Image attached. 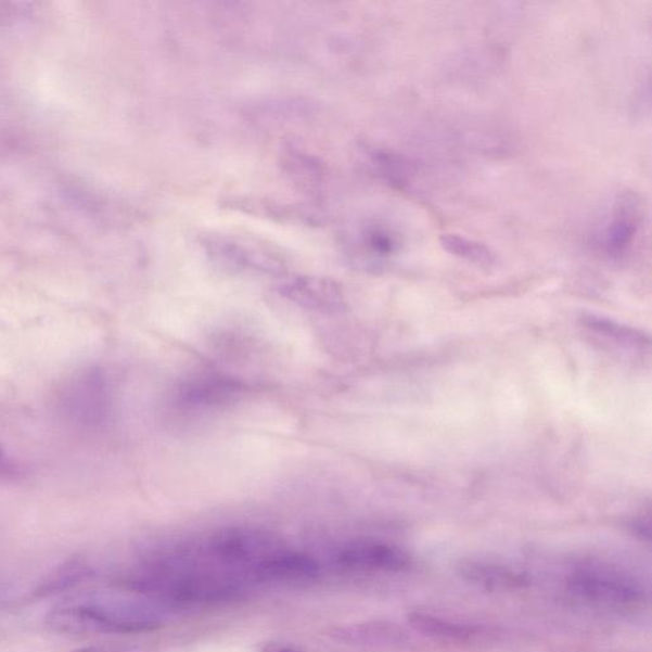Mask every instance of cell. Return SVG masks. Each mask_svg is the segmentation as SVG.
Returning a JSON list of instances; mask_svg holds the SVG:
<instances>
[{
	"label": "cell",
	"mask_w": 652,
	"mask_h": 652,
	"mask_svg": "<svg viewBox=\"0 0 652 652\" xmlns=\"http://www.w3.org/2000/svg\"><path fill=\"white\" fill-rule=\"evenodd\" d=\"M408 621L417 631L435 637V639L469 641L481 634L477 627L459 624V622L439 617V615L437 617L430 613H410Z\"/></svg>",
	"instance_id": "cell-15"
},
{
	"label": "cell",
	"mask_w": 652,
	"mask_h": 652,
	"mask_svg": "<svg viewBox=\"0 0 652 652\" xmlns=\"http://www.w3.org/2000/svg\"><path fill=\"white\" fill-rule=\"evenodd\" d=\"M278 291L290 303L309 311L336 314L347 306L342 285L327 277H287L278 285Z\"/></svg>",
	"instance_id": "cell-7"
},
{
	"label": "cell",
	"mask_w": 652,
	"mask_h": 652,
	"mask_svg": "<svg viewBox=\"0 0 652 652\" xmlns=\"http://www.w3.org/2000/svg\"><path fill=\"white\" fill-rule=\"evenodd\" d=\"M439 243H442L446 253L473 263L475 266L482 268L496 266V254L480 241L461 236V234L446 233L439 239Z\"/></svg>",
	"instance_id": "cell-19"
},
{
	"label": "cell",
	"mask_w": 652,
	"mask_h": 652,
	"mask_svg": "<svg viewBox=\"0 0 652 652\" xmlns=\"http://www.w3.org/2000/svg\"><path fill=\"white\" fill-rule=\"evenodd\" d=\"M567 589L586 602L604 605H634L644 597L641 585L617 571L584 567L567 577Z\"/></svg>",
	"instance_id": "cell-5"
},
{
	"label": "cell",
	"mask_w": 652,
	"mask_h": 652,
	"mask_svg": "<svg viewBox=\"0 0 652 652\" xmlns=\"http://www.w3.org/2000/svg\"><path fill=\"white\" fill-rule=\"evenodd\" d=\"M280 538L274 534L253 527H229L212 536L203 551H197L215 561L229 573L251 580L252 571L269 554L281 549Z\"/></svg>",
	"instance_id": "cell-3"
},
{
	"label": "cell",
	"mask_w": 652,
	"mask_h": 652,
	"mask_svg": "<svg viewBox=\"0 0 652 652\" xmlns=\"http://www.w3.org/2000/svg\"><path fill=\"white\" fill-rule=\"evenodd\" d=\"M464 580L487 590H522L529 586V577L514 568L482 561H469L459 566Z\"/></svg>",
	"instance_id": "cell-13"
},
{
	"label": "cell",
	"mask_w": 652,
	"mask_h": 652,
	"mask_svg": "<svg viewBox=\"0 0 652 652\" xmlns=\"http://www.w3.org/2000/svg\"><path fill=\"white\" fill-rule=\"evenodd\" d=\"M335 560L341 567L360 573L395 574L412 565L409 554L399 547L369 539L350 541Z\"/></svg>",
	"instance_id": "cell-8"
},
{
	"label": "cell",
	"mask_w": 652,
	"mask_h": 652,
	"mask_svg": "<svg viewBox=\"0 0 652 652\" xmlns=\"http://www.w3.org/2000/svg\"><path fill=\"white\" fill-rule=\"evenodd\" d=\"M259 652H304L302 649L295 647V644L269 641L263 643L259 648Z\"/></svg>",
	"instance_id": "cell-21"
},
{
	"label": "cell",
	"mask_w": 652,
	"mask_h": 652,
	"mask_svg": "<svg viewBox=\"0 0 652 652\" xmlns=\"http://www.w3.org/2000/svg\"><path fill=\"white\" fill-rule=\"evenodd\" d=\"M201 245L212 260L238 272L282 276L287 269L281 254L274 248L240 234H203Z\"/></svg>",
	"instance_id": "cell-4"
},
{
	"label": "cell",
	"mask_w": 652,
	"mask_h": 652,
	"mask_svg": "<svg viewBox=\"0 0 652 652\" xmlns=\"http://www.w3.org/2000/svg\"><path fill=\"white\" fill-rule=\"evenodd\" d=\"M640 230V204L632 196L622 197L605 219L599 236L600 246L608 256L619 259L631 251Z\"/></svg>",
	"instance_id": "cell-10"
},
{
	"label": "cell",
	"mask_w": 652,
	"mask_h": 652,
	"mask_svg": "<svg viewBox=\"0 0 652 652\" xmlns=\"http://www.w3.org/2000/svg\"><path fill=\"white\" fill-rule=\"evenodd\" d=\"M344 251L357 264L380 266L402 246V234L398 227L381 218L365 219L344 233Z\"/></svg>",
	"instance_id": "cell-6"
},
{
	"label": "cell",
	"mask_w": 652,
	"mask_h": 652,
	"mask_svg": "<svg viewBox=\"0 0 652 652\" xmlns=\"http://www.w3.org/2000/svg\"><path fill=\"white\" fill-rule=\"evenodd\" d=\"M586 324L591 329H595V331L606 335L608 338L617 341L622 344H627V346L643 347L644 344L649 343L647 336L642 333L632 331V329L619 325L617 322L611 320L590 317L586 320Z\"/></svg>",
	"instance_id": "cell-20"
},
{
	"label": "cell",
	"mask_w": 652,
	"mask_h": 652,
	"mask_svg": "<svg viewBox=\"0 0 652 652\" xmlns=\"http://www.w3.org/2000/svg\"><path fill=\"white\" fill-rule=\"evenodd\" d=\"M101 378L94 373H84L82 376L72 381L65 392V405L69 412L80 421H91L101 409L102 387Z\"/></svg>",
	"instance_id": "cell-14"
},
{
	"label": "cell",
	"mask_w": 652,
	"mask_h": 652,
	"mask_svg": "<svg viewBox=\"0 0 652 652\" xmlns=\"http://www.w3.org/2000/svg\"><path fill=\"white\" fill-rule=\"evenodd\" d=\"M93 570L85 561H69L59 566L43 578V581L36 590V596L43 597L55 595L75 588L76 585L84 583L92 577Z\"/></svg>",
	"instance_id": "cell-18"
},
{
	"label": "cell",
	"mask_w": 652,
	"mask_h": 652,
	"mask_svg": "<svg viewBox=\"0 0 652 652\" xmlns=\"http://www.w3.org/2000/svg\"><path fill=\"white\" fill-rule=\"evenodd\" d=\"M164 621L158 604L135 591L93 590L56 605L47 624L62 634H144Z\"/></svg>",
	"instance_id": "cell-2"
},
{
	"label": "cell",
	"mask_w": 652,
	"mask_h": 652,
	"mask_svg": "<svg viewBox=\"0 0 652 652\" xmlns=\"http://www.w3.org/2000/svg\"><path fill=\"white\" fill-rule=\"evenodd\" d=\"M320 574L319 562L311 555L278 549L254 567L252 581L259 583H303L317 578Z\"/></svg>",
	"instance_id": "cell-11"
},
{
	"label": "cell",
	"mask_w": 652,
	"mask_h": 652,
	"mask_svg": "<svg viewBox=\"0 0 652 652\" xmlns=\"http://www.w3.org/2000/svg\"><path fill=\"white\" fill-rule=\"evenodd\" d=\"M127 589L157 604L216 606L238 603L248 596L246 578L201 563L152 562L126 581Z\"/></svg>",
	"instance_id": "cell-1"
},
{
	"label": "cell",
	"mask_w": 652,
	"mask_h": 652,
	"mask_svg": "<svg viewBox=\"0 0 652 652\" xmlns=\"http://www.w3.org/2000/svg\"><path fill=\"white\" fill-rule=\"evenodd\" d=\"M71 652H110V651L100 650V649H93V648H87V649H78V650L71 651Z\"/></svg>",
	"instance_id": "cell-22"
},
{
	"label": "cell",
	"mask_w": 652,
	"mask_h": 652,
	"mask_svg": "<svg viewBox=\"0 0 652 652\" xmlns=\"http://www.w3.org/2000/svg\"><path fill=\"white\" fill-rule=\"evenodd\" d=\"M335 639L363 644H379L387 647L405 641L406 637L399 628L383 624V622H369V624H358L347 627H341L333 632Z\"/></svg>",
	"instance_id": "cell-17"
},
{
	"label": "cell",
	"mask_w": 652,
	"mask_h": 652,
	"mask_svg": "<svg viewBox=\"0 0 652 652\" xmlns=\"http://www.w3.org/2000/svg\"><path fill=\"white\" fill-rule=\"evenodd\" d=\"M361 153L371 171L381 180L395 188L406 186L409 167L400 156L375 145H362Z\"/></svg>",
	"instance_id": "cell-16"
},
{
	"label": "cell",
	"mask_w": 652,
	"mask_h": 652,
	"mask_svg": "<svg viewBox=\"0 0 652 652\" xmlns=\"http://www.w3.org/2000/svg\"><path fill=\"white\" fill-rule=\"evenodd\" d=\"M281 167L289 179L307 194L317 195L325 186L327 167L311 153L290 144L282 151Z\"/></svg>",
	"instance_id": "cell-12"
},
{
	"label": "cell",
	"mask_w": 652,
	"mask_h": 652,
	"mask_svg": "<svg viewBox=\"0 0 652 652\" xmlns=\"http://www.w3.org/2000/svg\"><path fill=\"white\" fill-rule=\"evenodd\" d=\"M221 205L229 210L278 223L320 226L325 222V215L311 205L284 203L272 197L233 195L225 197Z\"/></svg>",
	"instance_id": "cell-9"
}]
</instances>
